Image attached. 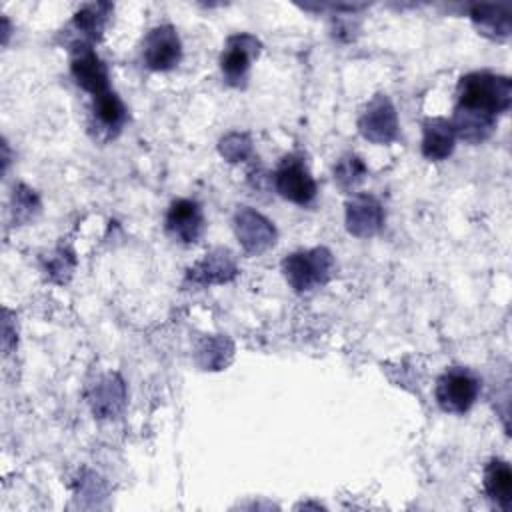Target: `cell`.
<instances>
[{
    "label": "cell",
    "instance_id": "6da1fadb",
    "mask_svg": "<svg viewBox=\"0 0 512 512\" xmlns=\"http://www.w3.org/2000/svg\"><path fill=\"white\" fill-rule=\"evenodd\" d=\"M456 106L480 110L498 118L510 108L512 80L492 72H470L460 78L456 88Z\"/></svg>",
    "mask_w": 512,
    "mask_h": 512
},
{
    "label": "cell",
    "instance_id": "7a4b0ae2",
    "mask_svg": "<svg viewBox=\"0 0 512 512\" xmlns=\"http://www.w3.org/2000/svg\"><path fill=\"white\" fill-rule=\"evenodd\" d=\"M282 274L292 290L312 292L334 274V254L326 246L298 250L282 260Z\"/></svg>",
    "mask_w": 512,
    "mask_h": 512
},
{
    "label": "cell",
    "instance_id": "3957f363",
    "mask_svg": "<svg viewBox=\"0 0 512 512\" xmlns=\"http://www.w3.org/2000/svg\"><path fill=\"white\" fill-rule=\"evenodd\" d=\"M480 392V380L468 368H448L436 380V402L444 412L464 414Z\"/></svg>",
    "mask_w": 512,
    "mask_h": 512
},
{
    "label": "cell",
    "instance_id": "277c9868",
    "mask_svg": "<svg viewBox=\"0 0 512 512\" xmlns=\"http://www.w3.org/2000/svg\"><path fill=\"white\" fill-rule=\"evenodd\" d=\"M260 50L262 42L248 32L230 36L220 54V70L224 80L234 88H244L250 66L260 56Z\"/></svg>",
    "mask_w": 512,
    "mask_h": 512
},
{
    "label": "cell",
    "instance_id": "5b68a950",
    "mask_svg": "<svg viewBox=\"0 0 512 512\" xmlns=\"http://www.w3.org/2000/svg\"><path fill=\"white\" fill-rule=\"evenodd\" d=\"M274 186L276 192L294 204L306 206L316 198V180L312 178L310 170L306 168L304 160L290 154L286 156L274 172Z\"/></svg>",
    "mask_w": 512,
    "mask_h": 512
},
{
    "label": "cell",
    "instance_id": "8992f818",
    "mask_svg": "<svg viewBox=\"0 0 512 512\" xmlns=\"http://www.w3.org/2000/svg\"><path fill=\"white\" fill-rule=\"evenodd\" d=\"M234 234L250 256H260L276 244L274 224L250 206H240L234 214Z\"/></svg>",
    "mask_w": 512,
    "mask_h": 512
},
{
    "label": "cell",
    "instance_id": "52a82bcc",
    "mask_svg": "<svg viewBox=\"0 0 512 512\" xmlns=\"http://www.w3.org/2000/svg\"><path fill=\"white\" fill-rule=\"evenodd\" d=\"M70 72L76 84L92 98L110 90V74L92 44H72Z\"/></svg>",
    "mask_w": 512,
    "mask_h": 512
},
{
    "label": "cell",
    "instance_id": "ba28073f",
    "mask_svg": "<svg viewBox=\"0 0 512 512\" xmlns=\"http://www.w3.org/2000/svg\"><path fill=\"white\" fill-rule=\"evenodd\" d=\"M360 134L374 144H390L398 138V114L388 96L376 94L358 120Z\"/></svg>",
    "mask_w": 512,
    "mask_h": 512
},
{
    "label": "cell",
    "instance_id": "9c48e42d",
    "mask_svg": "<svg viewBox=\"0 0 512 512\" xmlns=\"http://www.w3.org/2000/svg\"><path fill=\"white\" fill-rule=\"evenodd\" d=\"M182 56V44L178 32L170 24L154 26L142 44V60L150 70L166 72L172 70Z\"/></svg>",
    "mask_w": 512,
    "mask_h": 512
},
{
    "label": "cell",
    "instance_id": "30bf717a",
    "mask_svg": "<svg viewBox=\"0 0 512 512\" xmlns=\"http://www.w3.org/2000/svg\"><path fill=\"white\" fill-rule=\"evenodd\" d=\"M238 276L236 256L228 248H214L204 254L194 266L188 268L184 284L186 286H214L232 282Z\"/></svg>",
    "mask_w": 512,
    "mask_h": 512
},
{
    "label": "cell",
    "instance_id": "8fae6325",
    "mask_svg": "<svg viewBox=\"0 0 512 512\" xmlns=\"http://www.w3.org/2000/svg\"><path fill=\"white\" fill-rule=\"evenodd\" d=\"M164 226L174 240L182 244H194L202 238L206 222L198 202L188 198H178L170 204Z\"/></svg>",
    "mask_w": 512,
    "mask_h": 512
},
{
    "label": "cell",
    "instance_id": "7c38bea8",
    "mask_svg": "<svg viewBox=\"0 0 512 512\" xmlns=\"http://www.w3.org/2000/svg\"><path fill=\"white\" fill-rule=\"evenodd\" d=\"M384 226V208L370 194H354L346 202V230L356 238H370Z\"/></svg>",
    "mask_w": 512,
    "mask_h": 512
},
{
    "label": "cell",
    "instance_id": "4fadbf2b",
    "mask_svg": "<svg viewBox=\"0 0 512 512\" xmlns=\"http://www.w3.org/2000/svg\"><path fill=\"white\" fill-rule=\"evenodd\" d=\"M92 118L96 134L104 140L116 138L128 120V110L114 90L92 98Z\"/></svg>",
    "mask_w": 512,
    "mask_h": 512
},
{
    "label": "cell",
    "instance_id": "5bb4252c",
    "mask_svg": "<svg viewBox=\"0 0 512 512\" xmlns=\"http://www.w3.org/2000/svg\"><path fill=\"white\" fill-rule=\"evenodd\" d=\"M452 130L456 138L468 142V144H482L488 140L496 128V116L472 110V108H462L456 106L452 114Z\"/></svg>",
    "mask_w": 512,
    "mask_h": 512
},
{
    "label": "cell",
    "instance_id": "9a60e30c",
    "mask_svg": "<svg viewBox=\"0 0 512 512\" xmlns=\"http://www.w3.org/2000/svg\"><path fill=\"white\" fill-rule=\"evenodd\" d=\"M470 18L478 34L490 40H506L512 30L508 4H476L470 10Z\"/></svg>",
    "mask_w": 512,
    "mask_h": 512
},
{
    "label": "cell",
    "instance_id": "2e32d148",
    "mask_svg": "<svg viewBox=\"0 0 512 512\" xmlns=\"http://www.w3.org/2000/svg\"><path fill=\"white\" fill-rule=\"evenodd\" d=\"M456 144V134L450 120L446 118H426L422 124V154L428 160H446Z\"/></svg>",
    "mask_w": 512,
    "mask_h": 512
},
{
    "label": "cell",
    "instance_id": "e0dca14e",
    "mask_svg": "<svg viewBox=\"0 0 512 512\" xmlns=\"http://www.w3.org/2000/svg\"><path fill=\"white\" fill-rule=\"evenodd\" d=\"M126 402V388L118 374H106L90 392L92 412L98 418H114Z\"/></svg>",
    "mask_w": 512,
    "mask_h": 512
},
{
    "label": "cell",
    "instance_id": "ac0fdd59",
    "mask_svg": "<svg viewBox=\"0 0 512 512\" xmlns=\"http://www.w3.org/2000/svg\"><path fill=\"white\" fill-rule=\"evenodd\" d=\"M112 12V4L108 2H96L82 6L72 20V28L76 32V38L72 44H94L102 38V32L106 28L108 16Z\"/></svg>",
    "mask_w": 512,
    "mask_h": 512
},
{
    "label": "cell",
    "instance_id": "d6986e66",
    "mask_svg": "<svg viewBox=\"0 0 512 512\" xmlns=\"http://www.w3.org/2000/svg\"><path fill=\"white\" fill-rule=\"evenodd\" d=\"M484 490L500 510H512V470L506 460L494 458L486 464Z\"/></svg>",
    "mask_w": 512,
    "mask_h": 512
},
{
    "label": "cell",
    "instance_id": "ffe728a7",
    "mask_svg": "<svg viewBox=\"0 0 512 512\" xmlns=\"http://www.w3.org/2000/svg\"><path fill=\"white\" fill-rule=\"evenodd\" d=\"M234 344L226 336H208L196 348V362L204 370H222L230 364Z\"/></svg>",
    "mask_w": 512,
    "mask_h": 512
},
{
    "label": "cell",
    "instance_id": "44dd1931",
    "mask_svg": "<svg viewBox=\"0 0 512 512\" xmlns=\"http://www.w3.org/2000/svg\"><path fill=\"white\" fill-rule=\"evenodd\" d=\"M366 172H368L366 164L362 162L360 156L346 154L334 166V182L338 184L340 190L350 192L362 184V180L366 178Z\"/></svg>",
    "mask_w": 512,
    "mask_h": 512
},
{
    "label": "cell",
    "instance_id": "7402d4cb",
    "mask_svg": "<svg viewBox=\"0 0 512 512\" xmlns=\"http://www.w3.org/2000/svg\"><path fill=\"white\" fill-rule=\"evenodd\" d=\"M218 150L228 162H244L252 156V140L244 132H230L220 140Z\"/></svg>",
    "mask_w": 512,
    "mask_h": 512
},
{
    "label": "cell",
    "instance_id": "603a6c76",
    "mask_svg": "<svg viewBox=\"0 0 512 512\" xmlns=\"http://www.w3.org/2000/svg\"><path fill=\"white\" fill-rule=\"evenodd\" d=\"M40 208L38 196L34 194V190L26 188V186H18L14 190V218L16 222H26L30 220Z\"/></svg>",
    "mask_w": 512,
    "mask_h": 512
},
{
    "label": "cell",
    "instance_id": "cb8c5ba5",
    "mask_svg": "<svg viewBox=\"0 0 512 512\" xmlns=\"http://www.w3.org/2000/svg\"><path fill=\"white\" fill-rule=\"evenodd\" d=\"M74 254L60 248L46 264V270H48V276L54 280V282H66L68 276L72 274V268H74Z\"/></svg>",
    "mask_w": 512,
    "mask_h": 512
}]
</instances>
